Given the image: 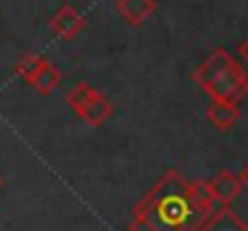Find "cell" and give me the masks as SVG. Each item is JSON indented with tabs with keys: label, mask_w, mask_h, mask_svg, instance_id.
Returning <instances> with one entry per match:
<instances>
[{
	"label": "cell",
	"mask_w": 248,
	"mask_h": 231,
	"mask_svg": "<svg viewBox=\"0 0 248 231\" xmlns=\"http://www.w3.org/2000/svg\"><path fill=\"white\" fill-rule=\"evenodd\" d=\"M205 118H207L217 130L227 133V130H232V128L239 123V118H241V108H239V104H229V101H215V99H210V106L205 108Z\"/></svg>",
	"instance_id": "cell-7"
},
{
	"label": "cell",
	"mask_w": 248,
	"mask_h": 231,
	"mask_svg": "<svg viewBox=\"0 0 248 231\" xmlns=\"http://www.w3.org/2000/svg\"><path fill=\"white\" fill-rule=\"evenodd\" d=\"M65 101H68V106L82 118L84 123L92 125V128L104 125L113 116V111H116L113 101L106 94H101L99 89H94L92 84H87V82H78L65 94Z\"/></svg>",
	"instance_id": "cell-3"
},
{
	"label": "cell",
	"mask_w": 248,
	"mask_h": 231,
	"mask_svg": "<svg viewBox=\"0 0 248 231\" xmlns=\"http://www.w3.org/2000/svg\"><path fill=\"white\" fill-rule=\"evenodd\" d=\"M207 188H210V193H212V198H215L217 205H232L239 198V193H241L244 185H241V178L236 173H232L229 169H219L207 181Z\"/></svg>",
	"instance_id": "cell-5"
},
{
	"label": "cell",
	"mask_w": 248,
	"mask_h": 231,
	"mask_svg": "<svg viewBox=\"0 0 248 231\" xmlns=\"http://www.w3.org/2000/svg\"><path fill=\"white\" fill-rule=\"evenodd\" d=\"M193 79L215 101H229L241 106V101L248 96L246 68L227 48H215L193 70Z\"/></svg>",
	"instance_id": "cell-2"
},
{
	"label": "cell",
	"mask_w": 248,
	"mask_h": 231,
	"mask_svg": "<svg viewBox=\"0 0 248 231\" xmlns=\"http://www.w3.org/2000/svg\"><path fill=\"white\" fill-rule=\"evenodd\" d=\"M116 12L125 24L140 27L157 12V0H116Z\"/></svg>",
	"instance_id": "cell-8"
},
{
	"label": "cell",
	"mask_w": 248,
	"mask_h": 231,
	"mask_svg": "<svg viewBox=\"0 0 248 231\" xmlns=\"http://www.w3.org/2000/svg\"><path fill=\"white\" fill-rule=\"evenodd\" d=\"M0 188H2V176H0Z\"/></svg>",
	"instance_id": "cell-13"
},
{
	"label": "cell",
	"mask_w": 248,
	"mask_h": 231,
	"mask_svg": "<svg viewBox=\"0 0 248 231\" xmlns=\"http://www.w3.org/2000/svg\"><path fill=\"white\" fill-rule=\"evenodd\" d=\"M239 178H241V185H244V188H248V164L241 169V176H239Z\"/></svg>",
	"instance_id": "cell-12"
},
{
	"label": "cell",
	"mask_w": 248,
	"mask_h": 231,
	"mask_svg": "<svg viewBox=\"0 0 248 231\" xmlns=\"http://www.w3.org/2000/svg\"><path fill=\"white\" fill-rule=\"evenodd\" d=\"M202 215L188 195V178L169 169L133 207L128 231H198Z\"/></svg>",
	"instance_id": "cell-1"
},
{
	"label": "cell",
	"mask_w": 248,
	"mask_h": 231,
	"mask_svg": "<svg viewBox=\"0 0 248 231\" xmlns=\"http://www.w3.org/2000/svg\"><path fill=\"white\" fill-rule=\"evenodd\" d=\"M239 56H241V61H246L248 63V36L239 44Z\"/></svg>",
	"instance_id": "cell-11"
},
{
	"label": "cell",
	"mask_w": 248,
	"mask_h": 231,
	"mask_svg": "<svg viewBox=\"0 0 248 231\" xmlns=\"http://www.w3.org/2000/svg\"><path fill=\"white\" fill-rule=\"evenodd\" d=\"M198 231H248V224L232 210V205H219L200 222Z\"/></svg>",
	"instance_id": "cell-6"
},
{
	"label": "cell",
	"mask_w": 248,
	"mask_h": 231,
	"mask_svg": "<svg viewBox=\"0 0 248 231\" xmlns=\"http://www.w3.org/2000/svg\"><path fill=\"white\" fill-rule=\"evenodd\" d=\"M44 58H46V56H39V53H24V56H19V58L15 61L12 73L17 77H22L24 82H29V79L34 77V73L41 68Z\"/></svg>",
	"instance_id": "cell-10"
},
{
	"label": "cell",
	"mask_w": 248,
	"mask_h": 231,
	"mask_svg": "<svg viewBox=\"0 0 248 231\" xmlns=\"http://www.w3.org/2000/svg\"><path fill=\"white\" fill-rule=\"evenodd\" d=\"M61 70L48 61V58H44V63H41V68L34 73V77L27 82L34 92H39V94H44V96H48V94H53L56 89H58V84H61Z\"/></svg>",
	"instance_id": "cell-9"
},
{
	"label": "cell",
	"mask_w": 248,
	"mask_h": 231,
	"mask_svg": "<svg viewBox=\"0 0 248 231\" xmlns=\"http://www.w3.org/2000/svg\"><path fill=\"white\" fill-rule=\"evenodd\" d=\"M84 27H87V22H84L82 12L75 5H61L56 10V15L51 17V22H48L51 34L58 36V39H63V41L78 39L84 31Z\"/></svg>",
	"instance_id": "cell-4"
}]
</instances>
